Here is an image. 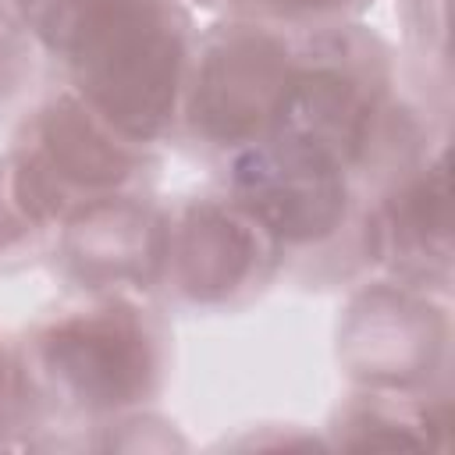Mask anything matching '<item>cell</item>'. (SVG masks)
I'll return each mask as SVG.
<instances>
[{
  "label": "cell",
  "instance_id": "1",
  "mask_svg": "<svg viewBox=\"0 0 455 455\" xmlns=\"http://www.w3.org/2000/svg\"><path fill=\"white\" fill-rule=\"evenodd\" d=\"M57 50L78 100L128 142H149L174 121L185 75V18L171 0H64Z\"/></svg>",
  "mask_w": 455,
  "mask_h": 455
},
{
  "label": "cell",
  "instance_id": "2",
  "mask_svg": "<svg viewBox=\"0 0 455 455\" xmlns=\"http://www.w3.org/2000/svg\"><path fill=\"white\" fill-rule=\"evenodd\" d=\"M139 171V156L78 96L50 100L28 139L4 167V188L25 224L82 213L114 199Z\"/></svg>",
  "mask_w": 455,
  "mask_h": 455
},
{
  "label": "cell",
  "instance_id": "3",
  "mask_svg": "<svg viewBox=\"0 0 455 455\" xmlns=\"http://www.w3.org/2000/svg\"><path fill=\"white\" fill-rule=\"evenodd\" d=\"M36 352L46 380L89 412L139 405L160 384V334L121 299L57 316L36 338Z\"/></svg>",
  "mask_w": 455,
  "mask_h": 455
},
{
  "label": "cell",
  "instance_id": "4",
  "mask_svg": "<svg viewBox=\"0 0 455 455\" xmlns=\"http://www.w3.org/2000/svg\"><path fill=\"white\" fill-rule=\"evenodd\" d=\"M295 60L288 46L252 25H231L206 39L192 85L188 117L213 146H256L277 128Z\"/></svg>",
  "mask_w": 455,
  "mask_h": 455
},
{
  "label": "cell",
  "instance_id": "5",
  "mask_svg": "<svg viewBox=\"0 0 455 455\" xmlns=\"http://www.w3.org/2000/svg\"><path fill=\"white\" fill-rule=\"evenodd\" d=\"M384 89L387 71L373 46L359 39L323 46L313 60L295 64L277 128L270 135L348 167L373 139Z\"/></svg>",
  "mask_w": 455,
  "mask_h": 455
},
{
  "label": "cell",
  "instance_id": "6",
  "mask_svg": "<svg viewBox=\"0 0 455 455\" xmlns=\"http://www.w3.org/2000/svg\"><path fill=\"white\" fill-rule=\"evenodd\" d=\"M277 238L238 199H196L164 224L160 267L192 302H231L267 281Z\"/></svg>",
  "mask_w": 455,
  "mask_h": 455
},
{
  "label": "cell",
  "instance_id": "7",
  "mask_svg": "<svg viewBox=\"0 0 455 455\" xmlns=\"http://www.w3.org/2000/svg\"><path fill=\"white\" fill-rule=\"evenodd\" d=\"M235 192L277 242H320L348 213L345 167L277 135L235 160Z\"/></svg>",
  "mask_w": 455,
  "mask_h": 455
},
{
  "label": "cell",
  "instance_id": "8",
  "mask_svg": "<svg viewBox=\"0 0 455 455\" xmlns=\"http://www.w3.org/2000/svg\"><path fill=\"white\" fill-rule=\"evenodd\" d=\"M448 323L444 313L412 291H370L352 306V323L345 331L352 373L377 387L419 384L434 363L444 355Z\"/></svg>",
  "mask_w": 455,
  "mask_h": 455
},
{
  "label": "cell",
  "instance_id": "9",
  "mask_svg": "<svg viewBox=\"0 0 455 455\" xmlns=\"http://www.w3.org/2000/svg\"><path fill=\"white\" fill-rule=\"evenodd\" d=\"M448 160L441 153L391 192L373 228V249L391 270L430 277L448 274Z\"/></svg>",
  "mask_w": 455,
  "mask_h": 455
},
{
  "label": "cell",
  "instance_id": "10",
  "mask_svg": "<svg viewBox=\"0 0 455 455\" xmlns=\"http://www.w3.org/2000/svg\"><path fill=\"white\" fill-rule=\"evenodd\" d=\"M164 224L142 206L103 199L71 220L68 256L85 281H124L146 277L160 267Z\"/></svg>",
  "mask_w": 455,
  "mask_h": 455
},
{
  "label": "cell",
  "instance_id": "11",
  "mask_svg": "<svg viewBox=\"0 0 455 455\" xmlns=\"http://www.w3.org/2000/svg\"><path fill=\"white\" fill-rule=\"evenodd\" d=\"M259 14L288 18V21H323V18H345L359 11L366 0H238Z\"/></svg>",
  "mask_w": 455,
  "mask_h": 455
},
{
  "label": "cell",
  "instance_id": "12",
  "mask_svg": "<svg viewBox=\"0 0 455 455\" xmlns=\"http://www.w3.org/2000/svg\"><path fill=\"white\" fill-rule=\"evenodd\" d=\"M7 391H11V363H7V352L0 348V405H4Z\"/></svg>",
  "mask_w": 455,
  "mask_h": 455
}]
</instances>
